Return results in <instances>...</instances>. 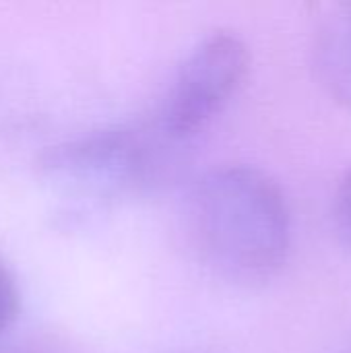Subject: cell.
Here are the masks:
<instances>
[{"label": "cell", "instance_id": "cell-4", "mask_svg": "<svg viewBox=\"0 0 351 353\" xmlns=\"http://www.w3.org/2000/svg\"><path fill=\"white\" fill-rule=\"evenodd\" d=\"M310 54L325 93L351 110V0L312 4Z\"/></svg>", "mask_w": 351, "mask_h": 353}, {"label": "cell", "instance_id": "cell-3", "mask_svg": "<svg viewBox=\"0 0 351 353\" xmlns=\"http://www.w3.org/2000/svg\"><path fill=\"white\" fill-rule=\"evenodd\" d=\"M248 70L250 50L236 31L209 33L180 64L159 110V126L172 139L186 143L225 110Z\"/></svg>", "mask_w": 351, "mask_h": 353}, {"label": "cell", "instance_id": "cell-2", "mask_svg": "<svg viewBox=\"0 0 351 353\" xmlns=\"http://www.w3.org/2000/svg\"><path fill=\"white\" fill-rule=\"evenodd\" d=\"M157 122L114 124L58 141L39 153L41 172L97 190L147 192L182 165L180 147Z\"/></svg>", "mask_w": 351, "mask_h": 353}, {"label": "cell", "instance_id": "cell-6", "mask_svg": "<svg viewBox=\"0 0 351 353\" xmlns=\"http://www.w3.org/2000/svg\"><path fill=\"white\" fill-rule=\"evenodd\" d=\"M333 219L339 238L351 250V170L343 174L333 196Z\"/></svg>", "mask_w": 351, "mask_h": 353}, {"label": "cell", "instance_id": "cell-1", "mask_svg": "<svg viewBox=\"0 0 351 353\" xmlns=\"http://www.w3.org/2000/svg\"><path fill=\"white\" fill-rule=\"evenodd\" d=\"M186 221L205 265L236 285H261L285 265L292 211L281 186L263 170L225 163L190 188Z\"/></svg>", "mask_w": 351, "mask_h": 353}, {"label": "cell", "instance_id": "cell-5", "mask_svg": "<svg viewBox=\"0 0 351 353\" xmlns=\"http://www.w3.org/2000/svg\"><path fill=\"white\" fill-rule=\"evenodd\" d=\"M21 310V290L8 265L0 259V335L17 321Z\"/></svg>", "mask_w": 351, "mask_h": 353}]
</instances>
